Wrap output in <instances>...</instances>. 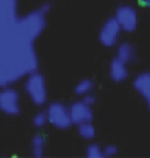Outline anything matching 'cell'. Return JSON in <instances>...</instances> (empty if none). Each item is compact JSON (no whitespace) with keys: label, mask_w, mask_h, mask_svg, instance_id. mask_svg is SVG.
I'll use <instances>...</instances> for the list:
<instances>
[{"label":"cell","mask_w":150,"mask_h":158,"mask_svg":"<svg viewBox=\"0 0 150 158\" xmlns=\"http://www.w3.org/2000/svg\"><path fill=\"white\" fill-rule=\"evenodd\" d=\"M15 0H0V86L14 83L18 77L31 73L37 65L31 41L5 34L7 28L19 27Z\"/></svg>","instance_id":"obj_1"},{"label":"cell","mask_w":150,"mask_h":158,"mask_svg":"<svg viewBox=\"0 0 150 158\" xmlns=\"http://www.w3.org/2000/svg\"><path fill=\"white\" fill-rule=\"evenodd\" d=\"M25 92L34 105L37 106L44 105L47 101V89L44 77L40 73H31L25 81Z\"/></svg>","instance_id":"obj_2"},{"label":"cell","mask_w":150,"mask_h":158,"mask_svg":"<svg viewBox=\"0 0 150 158\" xmlns=\"http://www.w3.org/2000/svg\"><path fill=\"white\" fill-rule=\"evenodd\" d=\"M47 120L52 126H55L56 129L61 130H66L72 126L71 121V115H69V108H66L63 103L55 102L49 105L47 108Z\"/></svg>","instance_id":"obj_3"},{"label":"cell","mask_w":150,"mask_h":158,"mask_svg":"<svg viewBox=\"0 0 150 158\" xmlns=\"http://www.w3.org/2000/svg\"><path fill=\"white\" fill-rule=\"evenodd\" d=\"M115 18L121 30L125 33H134L137 30L138 16H137V10L131 5H121L116 9Z\"/></svg>","instance_id":"obj_4"},{"label":"cell","mask_w":150,"mask_h":158,"mask_svg":"<svg viewBox=\"0 0 150 158\" xmlns=\"http://www.w3.org/2000/svg\"><path fill=\"white\" fill-rule=\"evenodd\" d=\"M121 27L118 24L116 18H109L103 24V27L100 28V33H99V41L102 43L105 48H113L118 40H119V35H121Z\"/></svg>","instance_id":"obj_5"},{"label":"cell","mask_w":150,"mask_h":158,"mask_svg":"<svg viewBox=\"0 0 150 158\" xmlns=\"http://www.w3.org/2000/svg\"><path fill=\"white\" fill-rule=\"evenodd\" d=\"M0 111L6 115H18L21 111L19 106V95L15 89L5 87L0 92Z\"/></svg>","instance_id":"obj_6"},{"label":"cell","mask_w":150,"mask_h":158,"mask_svg":"<svg viewBox=\"0 0 150 158\" xmlns=\"http://www.w3.org/2000/svg\"><path fill=\"white\" fill-rule=\"evenodd\" d=\"M69 115H71L72 124L78 126V124L89 123L93 120V110L90 105L80 101V102H74L69 106Z\"/></svg>","instance_id":"obj_7"},{"label":"cell","mask_w":150,"mask_h":158,"mask_svg":"<svg viewBox=\"0 0 150 158\" xmlns=\"http://www.w3.org/2000/svg\"><path fill=\"white\" fill-rule=\"evenodd\" d=\"M109 76L112 78V81L115 83H121L125 81L127 77H128V68H127V64H124L122 61H119L118 58L112 59L109 65Z\"/></svg>","instance_id":"obj_8"},{"label":"cell","mask_w":150,"mask_h":158,"mask_svg":"<svg viewBox=\"0 0 150 158\" xmlns=\"http://www.w3.org/2000/svg\"><path fill=\"white\" fill-rule=\"evenodd\" d=\"M116 58L119 61H122L124 64H131V62L136 61V48L128 43V41H124L118 46V50H116Z\"/></svg>","instance_id":"obj_9"},{"label":"cell","mask_w":150,"mask_h":158,"mask_svg":"<svg viewBox=\"0 0 150 158\" xmlns=\"http://www.w3.org/2000/svg\"><path fill=\"white\" fill-rule=\"evenodd\" d=\"M132 86H134V89H136L141 96H144L150 90V73H141V74H138V76L134 78Z\"/></svg>","instance_id":"obj_10"},{"label":"cell","mask_w":150,"mask_h":158,"mask_svg":"<svg viewBox=\"0 0 150 158\" xmlns=\"http://www.w3.org/2000/svg\"><path fill=\"white\" fill-rule=\"evenodd\" d=\"M44 148H46V139L43 135H34V138L31 140V152L33 157L41 158L44 155Z\"/></svg>","instance_id":"obj_11"},{"label":"cell","mask_w":150,"mask_h":158,"mask_svg":"<svg viewBox=\"0 0 150 158\" xmlns=\"http://www.w3.org/2000/svg\"><path fill=\"white\" fill-rule=\"evenodd\" d=\"M78 133H80L81 138L87 139V140H91L96 136V129H94V126L91 124V121H89V123L78 124Z\"/></svg>","instance_id":"obj_12"},{"label":"cell","mask_w":150,"mask_h":158,"mask_svg":"<svg viewBox=\"0 0 150 158\" xmlns=\"http://www.w3.org/2000/svg\"><path fill=\"white\" fill-rule=\"evenodd\" d=\"M93 86H94V83L91 81V80H89V78L81 80V81L75 86V95L84 96V95H87V93H90V92L93 90Z\"/></svg>","instance_id":"obj_13"},{"label":"cell","mask_w":150,"mask_h":158,"mask_svg":"<svg viewBox=\"0 0 150 158\" xmlns=\"http://www.w3.org/2000/svg\"><path fill=\"white\" fill-rule=\"evenodd\" d=\"M85 155L89 158H102L103 157V149L96 143H91L87 146V151H85Z\"/></svg>","instance_id":"obj_14"},{"label":"cell","mask_w":150,"mask_h":158,"mask_svg":"<svg viewBox=\"0 0 150 158\" xmlns=\"http://www.w3.org/2000/svg\"><path fill=\"white\" fill-rule=\"evenodd\" d=\"M47 123H49L47 112H37L34 115V118H33V124H34L37 129H43Z\"/></svg>","instance_id":"obj_15"},{"label":"cell","mask_w":150,"mask_h":158,"mask_svg":"<svg viewBox=\"0 0 150 158\" xmlns=\"http://www.w3.org/2000/svg\"><path fill=\"white\" fill-rule=\"evenodd\" d=\"M116 154H118V148L115 145H108L103 149V157H115Z\"/></svg>","instance_id":"obj_16"},{"label":"cell","mask_w":150,"mask_h":158,"mask_svg":"<svg viewBox=\"0 0 150 158\" xmlns=\"http://www.w3.org/2000/svg\"><path fill=\"white\" fill-rule=\"evenodd\" d=\"M82 99V102L84 103H87V105H90V106H93L94 105V102H96V96L94 95H91V92L90 93H87V95H84V96H81Z\"/></svg>","instance_id":"obj_17"},{"label":"cell","mask_w":150,"mask_h":158,"mask_svg":"<svg viewBox=\"0 0 150 158\" xmlns=\"http://www.w3.org/2000/svg\"><path fill=\"white\" fill-rule=\"evenodd\" d=\"M143 98L146 99V102H147V105H149V110H150V90L147 92V93H146V95H144Z\"/></svg>","instance_id":"obj_18"},{"label":"cell","mask_w":150,"mask_h":158,"mask_svg":"<svg viewBox=\"0 0 150 158\" xmlns=\"http://www.w3.org/2000/svg\"><path fill=\"white\" fill-rule=\"evenodd\" d=\"M143 6H146V7H150V0H138Z\"/></svg>","instance_id":"obj_19"}]
</instances>
